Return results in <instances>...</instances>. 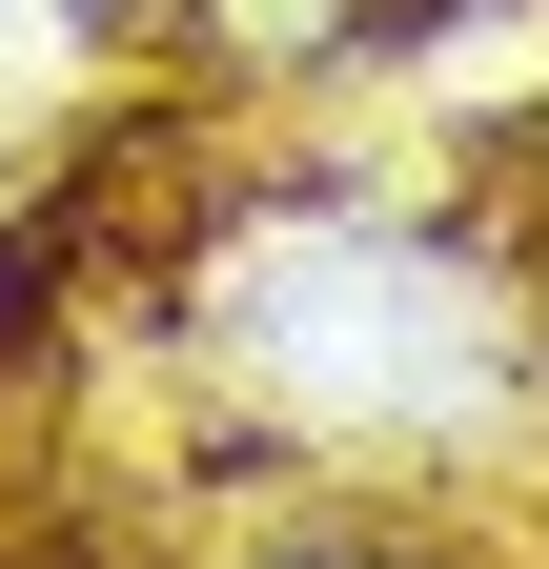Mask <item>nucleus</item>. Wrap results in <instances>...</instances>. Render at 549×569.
Returning a JSON list of instances; mask_svg holds the SVG:
<instances>
[{
  "mask_svg": "<svg viewBox=\"0 0 549 569\" xmlns=\"http://www.w3.org/2000/svg\"><path fill=\"white\" fill-rule=\"evenodd\" d=\"M183 21L224 41V61H326V41L367 21V0H183Z\"/></svg>",
  "mask_w": 549,
  "mask_h": 569,
  "instance_id": "f257e3e1",
  "label": "nucleus"
},
{
  "mask_svg": "<svg viewBox=\"0 0 549 569\" xmlns=\"http://www.w3.org/2000/svg\"><path fill=\"white\" fill-rule=\"evenodd\" d=\"M306 569H387V549H306Z\"/></svg>",
  "mask_w": 549,
  "mask_h": 569,
  "instance_id": "f03ea898",
  "label": "nucleus"
}]
</instances>
